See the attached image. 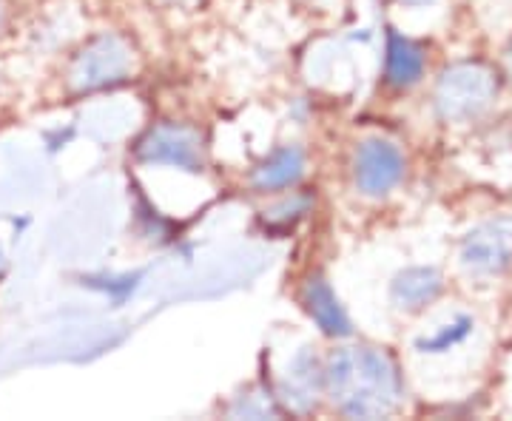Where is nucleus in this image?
Here are the masks:
<instances>
[{
	"mask_svg": "<svg viewBox=\"0 0 512 421\" xmlns=\"http://www.w3.org/2000/svg\"><path fill=\"white\" fill-rule=\"evenodd\" d=\"M330 402L348 419H384L402 404L396 362L376 348H342L325 367Z\"/></svg>",
	"mask_w": 512,
	"mask_h": 421,
	"instance_id": "1",
	"label": "nucleus"
},
{
	"mask_svg": "<svg viewBox=\"0 0 512 421\" xmlns=\"http://www.w3.org/2000/svg\"><path fill=\"white\" fill-rule=\"evenodd\" d=\"M495 74L481 63H458L441 74L436 86V111L441 120H473L495 100Z\"/></svg>",
	"mask_w": 512,
	"mask_h": 421,
	"instance_id": "2",
	"label": "nucleus"
},
{
	"mask_svg": "<svg viewBox=\"0 0 512 421\" xmlns=\"http://www.w3.org/2000/svg\"><path fill=\"white\" fill-rule=\"evenodd\" d=\"M128 72H131V49L126 46V40L117 35H103L74 57L69 80L74 92H97L126 80Z\"/></svg>",
	"mask_w": 512,
	"mask_h": 421,
	"instance_id": "3",
	"label": "nucleus"
},
{
	"mask_svg": "<svg viewBox=\"0 0 512 421\" xmlns=\"http://www.w3.org/2000/svg\"><path fill=\"white\" fill-rule=\"evenodd\" d=\"M461 265L473 276L504 274L512 265V217L476 225L461 242Z\"/></svg>",
	"mask_w": 512,
	"mask_h": 421,
	"instance_id": "4",
	"label": "nucleus"
},
{
	"mask_svg": "<svg viewBox=\"0 0 512 421\" xmlns=\"http://www.w3.org/2000/svg\"><path fill=\"white\" fill-rule=\"evenodd\" d=\"M404 174V154L396 143L373 137L356 148L353 157V183L365 197H384L393 191Z\"/></svg>",
	"mask_w": 512,
	"mask_h": 421,
	"instance_id": "5",
	"label": "nucleus"
},
{
	"mask_svg": "<svg viewBox=\"0 0 512 421\" xmlns=\"http://www.w3.org/2000/svg\"><path fill=\"white\" fill-rule=\"evenodd\" d=\"M137 160L148 165H174L183 171L202 168L200 134L188 126H157L137 143Z\"/></svg>",
	"mask_w": 512,
	"mask_h": 421,
	"instance_id": "6",
	"label": "nucleus"
},
{
	"mask_svg": "<svg viewBox=\"0 0 512 421\" xmlns=\"http://www.w3.org/2000/svg\"><path fill=\"white\" fill-rule=\"evenodd\" d=\"M322 387H325V370L319 365L316 353L299 350L293 356L291 365H288V376L282 379V399H285V404H291L293 410L305 413L316 404Z\"/></svg>",
	"mask_w": 512,
	"mask_h": 421,
	"instance_id": "7",
	"label": "nucleus"
},
{
	"mask_svg": "<svg viewBox=\"0 0 512 421\" xmlns=\"http://www.w3.org/2000/svg\"><path fill=\"white\" fill-rule=\"evenodd\" d=\"M302 302H305V308L313 316V322L322 328V333H328V336H348L350 330H353L350 328L348 313L339 305L336 293H333V288L322 276H313L311 282L305 285Z\"/></svg>",
	"mask_w": 512,
	"mask_h": 421,
	"instance_id": "8",
	"label": "nucleus"
},
{
	"mask_svg": "<svg viewBox=\"0 0 512 421\" xmlns=\"http://www.w3.org/2000/svg\"><path fill=\"white\" fill-rule=\"evenodd\" d=\"M387 83L396 89H410L416 86L424 74V49L413 43L410 37L399 32H387Z\"/></svg>",
	"mask_w": 512,
	"mask_h": 421,
	"instance_id": "9",
	"label": "nucleus"
},
{
	"mask_svg": "<svg viewBox=\"0 0 512 421\" xmlns=\"http://www.w3.org/2000/svg\"><path fill=\"white\" fill-rule=\"evenodd\" d=\"M441 274L436 268H407L393 279L390 299L402 311H419L441 293Z\"/></svg>",
	"mask_w": 512,
	"mask_h": 421,
	"instance_id": "10",
	"label": "nucleus"
},
{
	"mask_svg": "<svg viewBox=\"0 0 512 421\" xmlns=\"http://www.w3.org/2000/svg\"><path fill=\"white\" fill-rule=\"evenodd\" d=\"M305 174V154L296 146H285L274 151L262 165H256L251 183L256 191H282L302 180Z\"/></svg>",
	"mask_w": 512,
	"mask_h": 421,
	"instance_id": "11",
	"label": "nucleus"
},
{
	"mask_svg": "<svg viewBox=\"0 0 512 421\" xmlns=\"http://www.w3.org/2000/svg\"><path fill=\"white\" fill-rule=\"evenodd\" d=\"M470 330H473V319H470V316H458L453 325H444L439 333L419 339L416 348H419L421 353H444V350L461 345V342L470 336Z\"/></svg>",
	"mask_w": 512,
	"mask_h": 421,
	"instance_id": "12",
	"label": "nucleus"
},
{
	"mask_svg": "<svg viewBox=\"0 0 512 421\" xmlns=\"http://www.w3.org/2000/svg\"><path fill=\"white\" fill-rule=\"evenodd\" d=\"M402 3H410V6H424V3H433V0H402Z\"/></svg>",
	"mask_w": 512,
	"mask_h": 421,
	"instance_id": "13",
	"label": "nucleus"
},
{
	"mask_svg": "<svg viewBox=\"0 0 512 421\" xmlns=\"http://www.w3.org/2000/svg\"><path fill=\"white\" fill-rule=\"evenodd\" d=\"M3 265H6V259H3V251H0V274H3Z\"/></svg>",
	"mask_w": 512,
	"mask_h": 421,
	"instance_id": "14",
	"label": "nucleus"
},
{
	"mask_svg": "<svg viewBox=\"0 0 512 421\" xmlns=\"http://www.w3.org/2000/svg\"><path fill=\"white\" fill-rule=\"evenodd\" d=\"M3 15H6V12H3V3H0V26H3Z\"/></svg>",
	"mask_w": 512,
	"mask_h": 421,
	"instance_id": "15",
	"label": "nucleus"
},
{
	"mask_svg": "<svg viewBox=\"0 0 512 421\" xmlns=\"http://www.w3.org/2000/svg\"><path fill=\"white\" fill-rule=\"evenodd\" d=\"M510 72H512V52H510Z\"/></svg>",
	"mask_w": 512,
	"mask_h": 421,
	"instance_id": "16",
	"label": "nucleus"
},
{
	"mask_svg": "<svg viewBox=\"0 0 512 421\" xmlns=\"http://www.w3.org/2000/svg\"><path fill=\"white\" fill-rule=\"evenodd\" d=\"M183 3H185V0H183Z\"/></svg>",
	"mask_w": 512,
	"mask_h": 421,
	"instance_id": "17",
	"label": "nucleus"
}]
</instances>
